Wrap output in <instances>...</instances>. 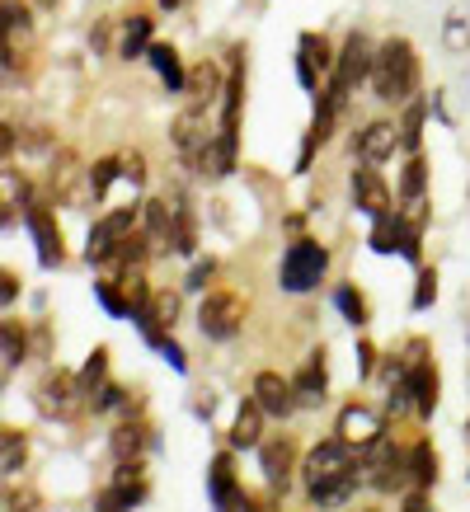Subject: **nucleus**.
<instances>
[{
	"label": "nucleus",
	"mask_w": 470,
	"mask_h": 512,
	"mask_svg": "<svg viewBox=\"0 0 470 512\" xmlns=\"http://www.w3.org/2000/svg\"><path fill=\"white\" fill-rule=\"evenodd\" d=\"M419 85V57L405 38H391V43L376 47V62H372V90L381 104H405L409 94Z\"/></svg>",
	"instance_id": "obj_1"
},
{
	"label": "nucleus",
	"mask_w": 470,
	"mask_h": 512,
	"mask_svg": "<svg viewBox=\"0 0 470 512\" xmlns=\"http://www.w3.org/2000/svg\"><path fill=\"white\" fill-rule=\"evenodd\" d=\"M325 268H329L325 245H315V240H297V245L282 254V273H278V282L287 287V292H311L315 282L325 278Z\"/></svg>",
	"instance_id": "obj_2"
},
{
	"label": "nucleus",
	"mask_w": 470,
	"mask_h": 512,
	"mask_svg": "<svg viewBox=\"0 0 470 512\" xmlns=\"http://www.w3.org/2000/svg\"><path fill=\"white\" fill-rule=\"evenodd\" d=\"M353 470H362L358 466V447L344 442V437H334V442H320V447L306 456L301 475H306V489H315V484L344 480V475H353Z\"/></svg>",
	"instance_id": "obj_3"
},
{
	"label": "nucleus",
	"mask_w": 470,
	"mask_h": 512,
	"mask_svg": "<svg viewBox=\"0 0 470 512\" xmlns=\"http://www.w3.org/2000/svg\"><path fill=\"white\" fill-rule=\"evenodd\" d=\"M198 325H203L207 339H235L245 325V301L235 292H212L198 311Z\"/></svg>",
	"instance_id": "obj_4"
},
{
	"label": "nucleus",
	"mask_w": 470,
	"mask_h": 512,
	"mask_svg": "<svg viewBox=\"0 0 470 512\" xmlns=\"http://www.w3.org/2000/svg\"><path fill=\"white\" fill-rule=\"evenodd\" d=\"M372 62H376L372 43H367L362 33H348L344 52H339V62H334V85H344V90H358L362 80H372Z\"/></svg>",
	"instance_id": "obj_5"
},
{
	"label": "nucleus",
	"mask_w": 470,
	"mask_h": 512,
	"mask_svg": "<svg viewBox=\"0 0 470 512\" xmlns=\"http://www.w3.org/2000/svg\"><path fill=\"white\" fill-rule=\"evenodd\" d=\"M132 226H137V212H132V207H118V212H109V217L99 221V226L90 231V245H85L90 264H104L113 249L123 245L127 235H132Z\"/></svg>",
	"instance_id": "obj_6"
},
{
	"label": "nucleus",
	"mask_w": 470,
	"mask_h": 512,
	"mask_svg": "<svg viewBox=\"0 0 470 512\" xmlns=\"http://www.w3.org/2000/svg\"><path fill=\"white\" fill-rule=\"evenodd\" d=\"M80 400H90L85 386H80V376H66V372H52L38 390V404H43L47 414H57V419H71L80 409Z\"/></svg>",
	"instance_id": "obj_7"
},
{
	"label": "nucleus",
	"mask_w": 470,
	"mask_h": 512,
	"mask_svg": "<svg viewBox=\"0 0 470 512\" xmlns=\"http://www.w3.org/2000/svg\"><path fill=\"white\" fill-rule=\"evenodd\" d=\"M254 400L264 404V414H273V419H287L292 409H297V386L292 381H282L278 372H259L254 376Z\"/></svg>",
	"instance_id": "obj_8"
},
{
	"label": "nucleus",
	"mask_w": 470,
	"mask_h": 512,
	"mask_svg": "<svg viewBox=\"0 0 470 512\" xmlns=\"http://www.w3.org/2000/svg\"><path fill=\"white\" fill-rule=\"evenodd\" d=\"M259 461H264V480H268V489H273V494H287V484H292V466H297V447H292V437L264 442Z\"/></svg>",
	"instance_id": "obj_9"
},
{
	"label": "nucleus",
	"mask_w": 470,
	"mask_h": 512,
	"mask_svg": "<svg viewBox=\"0 0 470 512\" xmlns=\"http://www.w3.org/2000/svg\"><path fill=\"white\" fill-rule=\"evenodd\" d=\"M395 146H405V141H400V127H395V123H367V127L358 132V141H353V151H358L367 165H381V160H391Z\"/></svg>",
	"instance_id": "obj_10"
},
{
	"label": "nucleus",
	"mask_w": 470,
	"mask_h": 512,
	"mask_svg": "<svg viewBox=\"0 0 470 512\" xmlns=\"http://www.w3.org/2000/svg\"><path fill=\"white\" fill-rule=\"evenodd\" d=\"M353 202H358L362 212H372V217H386V212H391V188L376 174V165H362V170L353 174Z\"/></svg>",
	"instance_id": "obj_11"
},
{
	"label": "nucleus",
	"mask_w": 470,
	"mask_h": 512,
	"mask_svg": "<svg viewBox=\"0 0 470 512\" xmlns=\"http://www.w3.org/2000/svg\"><path fill=\"white\" fill-rule=\"evenodd\" d=\"M334 57H329V43L315 38V33H301V57H297V71H301V85L311 94H320V71H329Z\"/></svg>",
	"instance_id": "obj_12"
},
{
	"label": "nucleus",
	"mask_w": 470,
	"mask_h": 512,
	"mask_svg": "<svg viewBox=\"0 0 470 512\" xmlns=\"http://www.w3.org/2000/svg\"><path fill=\"white\" fill-rule=\"evenodd\" d=\"M29 231L33 240H38V259H43L47 268H57L66 259V249H62V231H57V221L47 217L43 207H33L29 212Z\"/></svg>",
	"instance_id": "obj_13"
},
{
	"label": "nucleus",
	"mask_w": 470,
	"mask_h": 512,
	"mask_svg": "<svg viewBox=\"0 0 470 512\" xmlns=\"http://www.w3.org/2000/svg\"><path fill=\"white\" fill-rule=\"evenodd\" d=\"M292 386H297V400L301 404H320V400H325L329 376H325V353H320V348L301 362V372L292 376Z\"/></svg>",
	"instance_id": "obj_14"
},
{
	"label": "nucleus",
	"mask_w": 470,
	"mask_h": 512,
	"mask_svg": "<svg viewBox=\"0 0 470 512\" xmlns=\"http://www.w3.org/2000/svg\"><path fill=\"white\" fill-rule=\"evenodd\" d=\"M339 437L353 442V447H362V442L381 437V419H376L372 409H362V404H348L344 414H339Z\"/></svg>",
	"instance_id": "obj_15"
},
{
	"label": "nucleus",
	"mask_w": 470,
	"mask_h": 512,
	"mask_svg": "<svg viewBox=\"0 0 470 512\" xmlns=\"http://www.w3.org/2000/svg\"><path fill=\"white\" fill-rule=\"evenodd\" d=\"M259 437H264V404L245 400L231 423V447H259Z\"/></svg>",
	"instance_id": "obj_16"
},
{
	"label": "nucleus",
	"mask_w": 470,
	"mask_h": 512,
	"mask_svg": "<svg viewBox=\"0 0 470 512\" xmlns=\"http://www.w3.org/2000/svg\"><path fill=\"white\" fill-rule=\"evenodd\" d=\"M409 386H414V409L428 419V414L438 409V372H433L428 362H414V367H409Z\"/></svg>",
	"instance_id": "obj_17"
},
{
	"label": "nucleus",
	"mask_w": 470,
	"mask_h": 512,
	"mask_svg": "<svg viewBox=\"0 0 470 512\" xmlns=\"http://www.w3.org/2000/svg\"><path fill=\"white\" fill-rule=\"evenodd\" d=\"M358 480H362V470H353V475H344V480L315 484V489H311V503H315V508H325V512L344 508L348 498H353V489H358Z\"/></svg>",
	"instance_id": "obj_18"
},
{
	"label": "nucleus",
	"mask_w": 470,
	"mask_h": 512,
	"mask_svg": "<svg viewBox=\"0 0 470 512\" xmlns=\"http://www.w3.org/2000/svg\"><path fill=\"white\" fill-rule=\"evenodd\" d=\"M146 57H151V66L160 71V80H165L170 90H188V71L179 66V52H174V47L151 43V52H146Z\"/></svg>",
	"instance_id": "obj_19"
},
{
	"label": "nucleus",
	"mask_w": 470,
	"mask_h": 512,
	"mask_svg": "<svg viewBox=\"0 0 470 512\" xmlns=\"http://www.w3.org/2000/svg\"><path fill=\"white\" fill-rule=\"evenodd\" d=\"M113 489H118V498H123L127 508H137L141 498H146V475H141V456H137V461H123V466H118V475H113Z\"/></svg>",
	"instance_id": "obj_20"
},
{
	"label": "nucleus",
	"mask_w": 470,
	"mask_h": 512,
	"mask_svg": "<svg viewBox=\"0 0 470 512\" xmlns=\"http://www.w3.org/2000/svg\"><path fill=\"white\" fill-rule=\"evenodd\" d=\"M141 447H146V428H141V423H118V428H113V451H118V461H137Z\"/></svg>",
	"instance_id": "obj_21"
},
{
	"label": "nucleus",
	"mask_w": 470,
	"mask_h": 512,
	"mask_svg": "<svg viewBox=\"0 0 470 512\" xmlns=\"http://www.w3.org/2000/svg\"><path fill=\"white\" fill-rule=\"evenodd\" d=\"M118 52L123 57H141V52H151V19L137 15L132 24L123 29V43H118Z\"/></svg>",
	"instance_id": "obj_22"
},
{
	"label": "nucleus",
	"mask_w": 470,
	"mask_h": 512,
	"mask_svg": "<svg viewBox=\"0 0 470 512\" xmlns=\"http://www.w3.org/2000/svg\"><path fill=\"white\" fill-rule=\"evenodd\" d=\"M240 494V489H235V470H231V456H217V461H212V503H231V498Z\"/></svg>",
	"instance_id": "obj_23"
},
{
	"label": "nucleus",
	"mask_w": 470,
	"mask_h": 512,
	"mask_svg": "<svg viewBox=\"0 0 470 512\" xmlns=\"http://www.w3.org/2000/svg\"><path fill=\"white\" fill-rule=\"evenodd\" d=\"M409 470H414V484L438 480V456H433V442H414V451H409Z\"/></svg>",
	"instance_id": "obj_24"
},
{
	"label": "nucleus",
	"mask_w": 470,
	"mask_h": 512,
	"mask_svg": "<svg viewBox=\"0 0 470 512\" xmlns=\"http://www.w3.org/2000/svg\"><path fill=\"white\" fill-rule=\"evenodd\" d=\"M423 184H428V165H423V156H409L405 174H400V198L405 202L423 198Z\"/></svg>",
	"instance_id": "obj_25"
},
{
	"label": "nucleus",
	"mask_w": 470,
	"mask_h": 512,
	"mask_svg": "<svg viewBox=\"0 0 470 512\" xmlns=\"http://www.w3.org/2000/svg\"><path fill=\"white\" fill-rule=\"evenodd\" d=\"M372 249L376 254H391V249H400V217H376V226H372Z\"/></svg>",
	"instance_id": "obj_26"
},
{
	"label": "nucleus",
	"mask_w": 470,
	"mask_h": 512,
	"mask_svg": "<svg viewBox=\"0 0 470 512\" xmlns=\"http://www.w3.org/2000/svg\"><path fill=\"white\" fill-rule=\"evenodd\" d=\"M104 372H109V353H104V348H94V357L80 367V386H85V395H90V400H94V390L104 386Z\"/></svg>",
	"instance_id": "obj_27"
},
{
	"label": "nucleus",
	"mask_w": 470,
	"mask_h": 512,
	"mask_svg": "<svg viewBox=\"0 0 470 512\" xmlns=\"http://www.w3.org/2000/svg\"><path fill=\"white\" fill-rule=\"evenodd\" d=\"M217 66H193V71H188V90H193V99H212V94H217Z\"/></svg>",
	"instance_id": "obj_28"
},
{
	"label": "nucleus",
	"mask_w": 470,
	"mask_h": 512,
	"mask_svg": "<svg viewBox=\"0 0 470 512\" xmlns=\"http://www.w3.org/2000/svg\"><path fill=\"white\" fill-rule=\"evenodd\" d=\"M118 170H123V160H118V156H109V160H99V165H94V170H90L94 198H99V193H109V184L118 179Z\"/></svg>",
	"instance_id": "obj_29"
},
{
	"label": "nucleus",
	"mask_w": 470,
	"mask_h": 512,
	"mask_svg": "<svg viewBox=\"0 0 470 512\" xmlns=\"http://www.w3.org/2000/svg\"><path fill=\"white\" fill-rule=\"evenodd\" d=\"M19 33H29V10L19 0H5V38L15 43Z\"/></svg>",
	"instance_id": "obj_30"
},
{
	"label": "nucleus",
	"mask_w": 470,
	"mask_h": 512,
	"mask_svg": "<svg viewBox=\"0 0 470 512\" xmlns=\"http://www.w3.org/2000/svg\"><path fill=\"white\" fill-rule=\"evenodd\" d=\"M419 127H423V104H409L405 123H400V141H405V151H419Z\"/></svg>",
	"instance_id": "obj_31"
},
{
	"label": "nucleus",
	"mask_w": 470,
	"mask_h": 512,
	"mask_svg": "<svg viewBox=\"0 0 470 512\" xmlns=\"http://www.w3.org/2000/svg\"><path fill=\"white\" fill-rule=\"evenodd\" d=\"M99 301H104V311L109 315H132V301H127L113 282H99Z\"/></svg>",
	"instance_id": "obj_32"
},
{
	"label": "nucleus",
	"mask_w": 470,
	"mask_h": 512,
	"mask_svg": "<svg viewBox=\"0 0 470 512\" xmlns=\"http://www.w3.org/2000/svg\"><path fill=\"white\" fill-rule=\"evenodd\" d=\"M334 301H339V311H344L353 325H362V320H367V306H362V296L353 292V287H339V296H334Z\"/></svg>",
	"instance_id": "obj_33"
},
{
	"label": "nucleus",
	"mask_w": 470,
	"mask_h": 512,
	"mask_svg": "<svg viewBox=\"0 0 470 512\" xmlns=\"http://www.w3.org/2000/svg\"><path fill=\"white\" fill-rule=\"evenodd\" d=\"M433 296H438V273H433V268H423L419 287H414V306H419V311H428V306H433Z\"/></svg>",
	"instance_id": "obj_34"
},
{
	"label": "nucleus",
	"mask_w": 470,
	"mask_h": 512,
	"mask_svg": "<svg viewBox=\"0 0 470 512\" xmlns=\"http://www.w3.org/2000/svg\"><path fill=\"white\" fill-rule=\"evenodd\" d=\"M19 357H24V334L15 325H5V367H15Z\"/></svg>",
	"instance_id": "obj_35"
},
{
	"label": "nucleus",
	"mask_w": 470,
	"mask_h": 512,
	"mask_svg": "<svg viewBox=\"0 0 470 512\" xmlns=\"http://www.w3.org/2000/svg\"><path fill=\"white\" fill-rule=\"evenodd\" d=\"M19 461H24V437L10 428L5 433V470H19Z\"/></svg>",
	"instance_id": "obj_36"
},
{
	"label": "nucleus",
	"mask_w": 470,
	"mask_h": 512,
	"mask_svg": "<svg viewBox=\"0 0 470 512\" xmlns=\"http://www.w3.org/2000/svg\"><path fill=\"white\" fill-rule=\"evenodd\" d=\"M447 47H452V52H461V47H466V19H461V15L447 19Z\"/></svg>",
	"instance_id": "obj_37"
},
{
	"label": "nucleus",
	"mask_w": 470,
	"mask_h": 512,
	"mask_svg": "<svg viewBox=\"0 0 470 512\" xmlns=\"http://www.w3.org/2000/svg\"><path fill=\"white\" fill-rule=\"evenodd\" d=\"M212 273H217V264L207 259V264H198V268H193V273H188V287H203V282L212 278Z\"/></svg>",
	"instance_id": "obj_38"
},
{
	"label": "nucleus",
	"mask_w": 470,
	"mask_h": 512,
	"mask_svg": "<svg viewBox=\"0 0 470 512\" xmlns=\"http://www.w3.org/2000/svg\"><path fill=\"white\" fill-rule=\"evenodd\" d=\"M123 174L132 179V184H141V174H146L141 170V156H123Z\"/></svg>",
	"instance_id": "obj_39"
},
{
	"label": "nucleus",
	"mask_w": 470,
	"mask_h": 512,
	"mask_svg": "<svg viewBox=\"0 0 470 512\" xmlns=\"http://www.w3.org/2000/svg\"><path fill=\"white\" fill-rule=\"evenodd\" d=\"M123 508H127V503L118 498V489H109V494L99 498V512H123Z\"/></svg>",
	"instance_id": "obj_40"
},
{
	"label": "nucleus",
	"mask_w": 470,
	"mask_h": 512,
	"mask_svg": "<svg viewBox=\"0 0 470 512\" xmlns=\"http://www.w3.org/2000/svg\"><path fill=\"white\" fill-rule=\"evenodd\" d=\"M0 292H5V301H15V292H19V282H15V273H5V282H0Z\"/></svg>",
	"instance_id": "obj_41"
},
{
	"label": "nucleus",
	"mask_w": 470,
	"mask_h": 512,
	"mask_svg": "<svg viewBox=\"0 0 470 512\" xmlns=\"http://www.w3.org/2000/svg\"><path fill=\"white\" fill-rule=\"evenodd\" d=\"M160 5H165V10H179V5H184V0H160Z\"/></svg>",
	"instance_id": "obj_42"
},
{
	"label": "nucleus",
	"mask_w": 470,
	"mask_h": 512,
	"mask_svg": "<svg viewBox=\"0 0 470 512\" xmlns=\"http://www.w3.org/2000/svg\"><path fill=\"white\" fill-rule=\"evenodd\" d=\"M38 5H43V10H57V0H38Z\"/></svg>",
	"instance_id": "obj_43"
},
{
	"label": "nucleus",
	"mask_w": 470,
	"mask_h": 512,
	"mask_svg": "<svg viewBox=\"0 0 470 512\" xmlns=\"http://www.w3.org/2000/svg\"><path fill=\"white\" fill-rule=\"evenodd\" d=\"M466 428H470V423H466Z\"/></svg>",
	"instance_id": "obj_44"
}]
</instances>
